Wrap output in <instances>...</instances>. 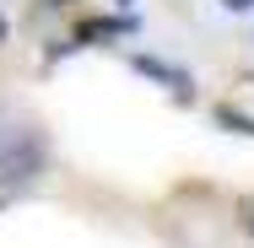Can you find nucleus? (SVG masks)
<instances>
[{
	"label": "nucleus",
	"instance_id": "f03ea898",
	"mask_svg": "<svg viewBox=\"0 0 254 248\" xmlns=\"http://www.w3.org/2000/svg\"><path fill=\"white\" fill-rule=\"evenodd\" d=\"M130 65H135L141 76H152V81H162V87H168V92H173L179 102H184V98H195V81H190L184 70H173V65H162V59H152V54H135Z\"/></svg>",
	"mask_w": 254,
	"mask_h": 248
},
{
	"label": "nucleus",
	"instance_id": "7ed1b4c3",
	"mask_svg": "<svg viewBox=\"0 0 254 248\" xmlns=\"http://www.w3.org/2000/svg\"><path fill=\"white\" fill-rule=\"evenodd\" d=\"M114 33H135V22H92V27H81V38H114Z\"/></svg>",
	"mask_w": 254,
	"mask_h": 248
},
{
	"label": "nucleus",
	"instance_id": "423d86ee",
	"mask_svg": "<svg viewBox=\"0 0 254 248\" xmlns=\"http://www.w3.org/2000/svg\"><path fill=\"white\" fill-rule=\"evenodd\" d=\"M244 227H249V232H254V199H249V205H244Z\"/></svg>",
	"mask_w": 254,
	"mask_h": 248
},
{
	"label": "nucleus",
	"instance_id": "20e7f679",
	"mask_svg": "<svg viewBox=\"0 0 254 248\" xmlns=\"http://www.w3.org/2000/svg\"><path fill=\"white\" fill-rule=\"evenodd\" d=\"M216 124H227V130H238V135H254V119L233 113V108H216Z\"/></svg>",
	"mask_w": 254,
	"mask_h": 248
},
{
	"label": "nucleus",
	"instance_id": "0eeeda50",
	"mask_svg": "<svg viewBox=\"0 0 254 248\" xmlns=\"http://www.w3.org/2000/svg\"><path fill=\"white\" fill-rule=\"evenodd\" d=\"M5 33H11V27H5V16H0V44H5Z\"/></svg>",
	"mask_w": 254,
	"mask_h": 248
},
{
	"label": "nucleus",
	"instance_id": "f257e3e1",
	"mask_svg": "<svg viewBox=\"0 0 254 248\" xmlns=\"http://www.w3.org/2000/svg\"><path fill=\"white\" fill-rule=\"evenodd\" d=\"M44 173V141L33 124H0V195L27 189Z\"/></svg>",
	"mask_w": 254,
	"mask_h": 248
},
{
	"label": "nucleus",
	"instance_id": "39448f33",
	"mask_svg": "<svg viewBox=\"0 0 254 248\" xmlns=\"http://www.w3.org/2000/svg\"><path fill=\"white\" fill-rule=\"evenodd\" d=\"M222 5H227V11H249L254 0H222Z\"/></svg>",
	"mask_w": 254,
	"mask_h": 248
}]
</instances>
